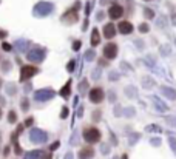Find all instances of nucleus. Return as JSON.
Wrapping results in <instances>:
<instances>
[{
    "instance_id": "nucleus-49",
    "label": "nucleus",
    "mask_w": 176,
    "mask_h": 159,
    "mask_svg": "<svg viewBox=\"0 0 176 159\" xmlns=\"http://www.w3.org/2000/svg\"><path fill=\"white\" fill-rule=\"evenodd\" d=\"M173 22H174V23H176V16H174V17H173Z\"/></svg>"
},
{
    "instance_id": "nucleus-15",
    "label": "nucleus",
    "mask_w": 176,
    "mask_h": 159,
    "mask_svg": "<svg viewBox=\"0 0 176 159\" xmlns=\"http://www.w3.org/2000/svg\"><path fill=\"white\" fill-rule=\"evenodd\" d=\"M104 37L105 39H113L114 36H116V25H113V23H107V25H104Z\"/></svg>"
},
{
    "instance_id": "nucleus-36",
    "label": "nucleus",
    "mask_w": 176,
    "mask_h": 159,
    "mask_svg": "<svg viewBox=\"0 0 176 159\" xmlns=\"http://www.w3.org/2000/svg\"><path fill=\"white\" fill-rule=\"evenodd\" d=\"M80 46H82V42H80V40H74L73 42V51H79Z\"/></svg>"
},
{
    "instance_id": "nucleus-17",
    "label": "nucleus",
    "mask_w": 176,
    "mask_h": 159,
    "mask_svg": "<svg viewBox=\"0 0 176 159\" xmlns=\"http://www.w3.org/2000/svg\"><path fill=\"white\" fill-rule=\"evenodd\" d=\"M90 43H91V46H93V48H94V46H98V45L101 43V33H99V30H98V28H93Z\"/></svg>"
},
{
    "instance_id": "nucleus-14",
    "label": "nucleus",
    "mask_w": 176,
    "mask_h": 159,
    "mask_svg": "<svg viewBox=\"0 0 176 159\" xmlns=\"http://www.w3.org/2000/svg\"><path fill=\"white\" fill-rule=\"evenodd\" d=\"M117 31L120 34H131L133 33V25L128 20H122V22H119V25H117Z\"/></svg>"
},
{
    "instance_id": "nucleus-42",
    "label": "nucleus",
    "mask_w": 176,
    "mask_h": 159,
    "mask_svg": "<svg viewBox=\"0 0 176 159\" xmlns=\"http://www.w3.org/2000/svg\"><path fill=\"white\" fill-rule=\"evenodd\" d=\"M63 159H74V154H73V151H68V153H65Z\"/></svg>"
},
{
    "instance_id": "nucleus-21",
    "label": "nucleus",
    "mask_w": 176,
    "mask_h": 159,
    "mask_svg": "<svg viewBox=\"0 0 176 159\" xmlns=\"http://www.w3.org/2000/svg\"><path fill=\"white\" fill-rule=\"evenodd\" d=\"M31 43L28 42V40H17L16 43H14V46L20 51V52H23V51H26L28 52V46H30Z\"/></svg>"
},
{
    "instance_id": "nucleus-30",
    "label": "nucleus",
    "mask_w": 176,
    "mask_h": 159,
    "mask_svg": "<svg viewBox=\"0 0 176 159\" xmlns=\"http://www.w3.org/2000/svg\"><path fill=\"white\" fill-rule=\"evenodd\" d=\"M25 130H26V127L23 125V122H17V124H16V130H14V131H16L19 136L23 135V131H25Z\"/></svg>"
},
{
    "instance_id": "nucleus-47",
    "label": "nucleus",
    "mask_w": 176,
    "mask_h": 159,
    "mask_svg": "<svg viewBox=\"0 0 176 159\" xmlns=\"http://www.w3.org/2000/svg\"><path fill=\"white\" fill-rule=\"evenodd\" d=\"M98 19H99V20H102V19H104V12H99V16H98Z\"/></svg>"
},
{
    "instance_id": "nucleus-24",
    "label": "nucleus",
    "mask_w": 176,
    "mask_h": 159,
    "mask_svg": "<svg viewBox=\"0 0 176 159\" xmlns=\"http://www.w3.org/2000/svg\"><path fill=\"white\" fill-rule=\"evenodd\" d=\"M162 94L164 96H167L168 99H176V91L174 90H171V88H168V87H162Z\"/></svg>"
},
{
    "instance_id": "nucleus-3",
    "label": "nucleus",
    "mask_w": 176,
    "mask_h": 159,
    "mask_svg": "<svg viewBox=\"0 0 176 159\" xmlns=\"http://www.w3.org/2000/svg\"><path fill=\"white\" fill-rule=\"evenodd\" d=\"M39 67L34 63H26V65H22L20 67V73H19V82L20 84H25V82H28L31 81V79L39 74Z\"/></svg>"
},
{
    "instance_id": "nucleus-8",
    "label": "nucleus",
    "mask_w": 176,
    "mask_h": 159,
    "mask_svg": "<svg viewBox=\"0 0 176 159\" xmlns=\"http://www.w3.org/2000/svg\"><path fill=\"white\" fill-rule=\"evenodd\" d=\"M94 156H96V150L93 148V145H88V144L82 145L76 154L77 159H94Z\"/></svg>"
},
{
    "instance_id": "nucleus-20",
    "label": "nucleus",
    "mask_w": 176,
    "mask_h": 159,
    "mask_svg": "<svg viewBox=\"0 0 176 159\" xmlns=\"http://www.w3.org/2000/svg\"><path fill=\"white\" fill-rule=\"evenodd\" d=\"M5 91H6V94L8 96H11V97H14L16 94H17V91H19V88H17V85L16 84H6L5 85Z\"/></svg>"
},
{
    "instance_id": "nucleus-9",
    "label": "nucleus",
    "mask_w": 176,
    "mask_h": 159,
    "mask_svg": "<svg viewBox=\"0 0 176 159\" xmlns=\"http://www.w3.org/2000/svg\"><path fill=\"white\" fill-rule=\"evenodd\" d=\"M117 51H119V48H117V45L114 42H108L102 49V54H104V57L107 60H113L117 56Z\"/></svg>"
},
{
    "instance_id": "nucleus-50",
    "label": "nucleus",
    "mask_w": 176,
    "mask_h": 159,
    "mask_svg": "<svg viewBox=\"0 0 176 159\" xmlns=\"http://www.w3.org/2000/svg\"><path fill=\"white\" fill-rule=\"evenodd\" d=\"M12 159H20V157H12Z\"/></svg>"
},
{
    "instance_id": "nucleus-6",
    "label": "nucleus",
    "mask_w": 176,
    "mask_h": 159,
    "mask_svg": "<svg viewBox=\"0 0 176 159\" xmlns=\"http://www.w3.org/2000/svg\"><path fill=\"white\" fill-rule=\"evenodd\" d=\"M105 99V91L102 87H93L90 88L88 91V100L94 105H98V103H102Z\"/></svg>"
},
{
    "instance_id": "nucleus-16",
    "label": "nucleus",
    "mask_w": 176,
    "mask_h": 159,
    "mask_svg": "<svg viewBox=\"0 0 176 159\" xmlns=\"http://www.w3.org/2000/svg\"><path fill=\"white\" fill-rule=\"evenodd\" d=\"M6 122H8L9 125H16V124L19 122V113H17L14 108L8 110V113H6Z\"/></svg>"
},
{
    "instance_id": "nucleus-34",
    "label": "nucleus",
    "mask_w": 176,
    "mask_h": 159,
    "mask_svg": "<svg viewBox=\"0 0 176 159\" xmlns=\"http://www.w3.org/2000/svg\"><path fill=\"white\" fill-rule=\"evenodd\" d=\"M74 70H76V60L71 59V60H68V63H66V71H68V73H73Z\"/></svg>"
},
{
    "instance_id": "nucleus-48",
    "label": "nucleus",
    "mask_w": 176,
    "mask_h": 159,
    "mask_svg": "<svg viewBox=\"0 0 176 159\" xmlns=\"http://www.w3.org/2000/svg\"><path fill=\"white\" fill-rule=\"evenodd\" d=\"M120 159H128V154H127V153H124L122 156H120Z\"/></svg>"
},
{
    "instance_id": "nucleus-26",
    "label": "nucleus",
    "mask_w": 176,
    "mask_h": 159,
    "mask_svg": "<svg viewBox=\"0 0 176 159\" xmlns=\"http://www.w3.org/2000/svg\"><path fill=\"white\" fill-rule=\"evenodd\" d=\"M60 145H62V144H60V141H59V139H56V141H53V142L48 145V148H46V150H48L50 153H54V151H57V150L60 148Z\"/></svg>"
},
{
    "instance_id": "nucleus-13",
    "label": "nucleus",
    "mask_w": 176,
    "mask_h": 159,
    "mask_svg": "<svg viewBox=\"0 0 176 159\" xmlns=\"http://www.w3.org/2000/svg\"><path fill=\"white\" fill-rule=\"evenodd\" d=\"M71 91H73V81L71 79H68V81L65 82V85L59 90V96L62 97V99H70V96H71Z\"/></svg>"
},
{
    "instance_id": "nucleus-7",
    "label": "nucleus",
    "mask_w": 176,
    "mask_h": 159,
    "mask_svg": "<svg viewBox=\"0 0 176 159\" xmlns=\"http://www.w3.org/2000/svg\"><path fill=\"white\" fill-rule=\"evenodd\" d=\"M77 9H79V3H76L74 8H70L68 11H65V12H63V16L60 17L62 22L68 23V25L76 23V22L79 20V11H77Z\"/></svg>"
},
{
    "instance_id": "nucleus-28",
    "label": "nucleus",
    "mask_w": 176,
    "mask_h": 159,
    "mask_svg": "<svg viewBox=\"0 0 176 159\" xmlns=\"http://www.w3.org/2000/svg\"><path fill=\"white\" fill-rule=\"evenodd\" d=\"M102 119V111L101 110H94L93 113H91V121L93 122H99Z\"/></svg>"
},
{
    "instance_id": "nucleus-22",
    "label": "nucleus",
    "mask_w": 176,
    "mask_h": 159,
    "mask_svg": "<svg viewBox=\"0 0 176 159\" xmlns=\"http://www.w3.org/2000/svg\"><path fill=\"white\" fill-rule=\"evenodd\" d=\"M11 153H12V145L11 144H5L3 147H2V159H9V156H11Z\"/></svg>"
},
{
    "instance_id": "nucleus-2",
    "label": "nucleus",
    "mask_w": 176,
    "mask_h": 159,
    "mask_svg": "<svg viewBox=\"0 0 176 159\" xmlns=\"http://www.w3.org/2000/svg\"><path fill=\"white\" fill-rule=\"evenodd\" d=\"M28 138H30V142L34 144V145H43V144H46L50 141V133L45 131V130H42V128L33 127L30 130Z\"/></svg>"
},
{
    "instance_id": "nucleus-5",
    "label": "nucleus",
    "mask_w": 176,
    "mask_h": 159,
    "mask_svg": "<svg viewBox=\"0 0 176 159\" xmlns=\"http://www.w3.org/2000/svg\"><path fill=\"white\" fill-rule=\"evenodd\" d=\"M56 97V91L53 88H40L33 93V99L36 102H48Z\"/></svg>"
},
{
    "instance_id": "nucleus-31",
    "label": "nucleus",
    "mask_w": 176,
    "mask_h": 159,
    "mask_svg": "<svg viewBox=\"0 0 176 159\" xmlns=\"http://www.w3.org/2000/svg\"><path fill=\"white\" fill-rule=\"evenodd\" d=\"M2 49H3L5 52H11L12 49H14V45H11L9 42L3 40V42H2Z\"/></svg>"
},
{
    "instance_id": "nucleus-18",
    "label": "nucleus",
    "mask_w": 176,
    "mask_h": 159,
    "mask_svg": "<svg viewBox=\"0 0 176 159\" xmlns=\"http://www.w3.org/2000/svg\"><path fill=\"white\" fill-rule=\"evenodd\" d=\"M19 107H20V110H22L23 113H28L30 108H31V100L26 97V96H23V97L20 99V102H19Z\"/></svg>"
},
{
    "instance_id": "nucleus-27",
    "label": "nucleus",
    "mask_w": 176,
    "mask_h": 159,
    "mask_svg": "<svg viewBox=\"0 0 176 159\" xmlns=\"http://www.w3.org/2000/svg\"><path fill=\"white\" fill-rule=\"evenodd\" d=\"M77 88H79V93H82V94H84L85 91H90V90H88V88H90V84H88V81H87V79H82Z\"/></svg>"
},
{
    "instance_id": "nucleus-37",
    "label": "nucleus",
    "mask_w": 176,
    "mask_h": 159,
    "mask_svg": "<svg viewBox=\"0 0 176 159\" xmlns=\"http://www.w3.org/2000/svg\"><path fill=\"white\" fill-rule=\"evenodd\" d=\"M144 12H145V17H147V19H153V16H155V12H153L152 9H148V8H145Z\"/></svg>"
},
{
    "instance_id": "nucleus-45",
    "label": "nucleus",
    "mask_w": 176,
    "mask_h": 159,
    "mask_svg": "<svg viewBox=\"0 0 176 159\" xmlns=\"http://www.w3.org/2000/svg\"><path fill=\"white\" fill-rule=\"evenodd\" d=\"M2 117H3V108L0 107V121H2Z\"/></svg>"
},
{
    "instance_id": "nucleus-51",
    "label": "nucleus",
    "mask_w": 176,
    "mask_h": 159,
    "mask_svg": "<svg viewBox=\"0 0 176 159\" xmlns=\"http://www.w3.org/2000/svg\"><path fill=\"white\" fill-rule=\"evenodd\" d=\"M145 2H150V0H145Z\"/></svg>"
},
{
    "instance_id": "nucleus-29",
    "label": "nucleus",
    "mask_w": 176,
    "mask_h": 159,
    "mask_svg": "<svg viewBox=\"0 0 176 159\" xmlns=\"http://www.w3.org/2000/svg\"><path fill=\"white\" fill-rule=\"evenodd\" d=\"M85 60L87 62H91V60H94L96 59V52H94V49H88V51H85Z\"/></svg>"
},
{
    "instance_id": "nucleus-35",
    "label": "nucleus",
    "mask_w": 176,
    "mask_h": 159,
    "mask_svg": "<svg viewBox=\"0 0 176 159\" xmlns=\"http://www.w3.org/2000/svg\"><path fill=\"white\" fill-rule=\"evenodd\" d=\"M101 151H102V154H108V153H110V145H108V144H102L101 145Z\"/></svg>"
},
{
    "instance_id": "nucleus-32",
    "label": "nucleus",
    "mask_w": 176,
    "mask_h": 159,
    "mask_svg": "<svg viewBox=\"0 0 176 159\" xmlns=\"http://www.w3.org/2000/svg\"><path fill=\"white\" fill-rule=\"evenodd\" d=\"M19 138H20V136L16 133V131H11V135H9V144H11V145L17 144V142H19Z\"/></svg>"
},
{
    "instance_id": "nucleus-23",
    "label": "nucleus",
    "mask_w": 176,
    "mask_h": 159,
    "mask_svg": "<svg viewBox=\"0 0 176 159\" xmlns=\"http://www.w3.org/2000/svg\"><path fill=\"white\" fill-rule=\"evenodd\" d=\"M23 147L20 145V142H17V144H14L12 145V154H14L16 157H20V156H23Z\"/></svg>"
},
{
    "instance_id": "nucleus-12",
    "label": "nucleus",
    "mask_w": 176,
    "mask_h": 159,
    "mask_svg": "<svg viewBox=\"0 0 176 159\" xmlns=\"http://www.w3.org/2000/svg\"><path fill=\"white\" fill-rule=\"evenodd\" d=\"M124 16V8L120 5H111L110 9H108V17L111 20H117Z\"/></svg>"
},
{
    "instance_id": "nucleus-38",
    "label": "nucleus",
    "mask_w": 176,
    "mask_h": 159,
    "mask_svg": "<svg viewBox=\"0 0 176 159\" xmlns=\"http://www.w3.org/2000/svg\"><path fill=\"white\" fill-rule=\"evenodd\" d=\"M139 31L141 33H148V25L147 23H141L139 25Z\"/></svg>"
},
{
    "instance_id": "nucleus-52",
    "label": "nucleus",
    "mask_w": 176,
    "mask_h": 159,
    "mask_svg": "<svg viewBox=\"0 0 176 159\" xmlns=\"http://www.w3.org/2000/svg\"><path fill=\"white\" fill-rule=\"evenodd\" d=\"M0 62H2V57H0Z\"/></svg>"
},
{
    "instance_id": "nucleus-46",
    "label": "nucleus",
    "mask_w": 176,
    "mask_h": 159,
    "mask_svg": "<svg viewBox=\"0 0 176 159\" xmlns=\"http://www.w3.org/2000/svg\"><path fill=\"white\" fill-rule=\"evenodd\" d=\"M2 147H3L2 145V135H0V154H2Z\"/></svg>"
},
{
    "instance_id": "nucleus-4",
    "label": "nucleus",
    "mask_w": 176,
    "mask_h": 159,
    "mask_svg": "<svg viewBox=\"0 0 176 159\" xmlns=\"http://www.w3.org/2000/svg\"><path fill=\"white\" fill-rule=\"evenodd\" d=\"M45 57H46V49L43 46H34L26 52V60L30 63H34V65L42 63L45 60Z\"/></svg>"
},
{
    "instance_id": "nucleus-33",
    "label": "nucleus",
    "mask_w": 176,
    "mask_h": 159,
    "mask_svg": "<svg viewBox=\"0 0 176 159\" xmlns=\"http://www.w3.org/2000/svg\"><path fill=\"white\" fill-rule=\"evenodd\" d=\"M60 119H66V117H68L70 116V108L68 107H66V105H63V107H62V110H60Z\"/></svg>"
},
{
    "instance_id": "nucleus-11",
    "label": "nucleus",
    "mask_w": 176,
    "mask_h": 159,
    "mask_svg": "<svg viewBox=\"0 0 176 159\" xmlns=\"http://www.w3.org/2000/svg\"><path fill=\"white\" fill-rule=\"evenodd\" d=\"M48 150L45 148H33L23 153V159H43V156L46 154Z\"/></svg>"
},
{
    "instance_id": "nucleus-19",
    "label": "nucleus",
    "mask_w": 176,
    "mask_h": 159,
    "mask_svg": "<svg viewBox=\"0 0 176 159\" xmlns=\"http://www.w3.org/2000/svg\"><path fill=\"white\" fill-rule=\"evenodd\" d=\"M11 70H12V62H11V60H8V59H3L2 62H0V71H2L3 74L9 73Z\"/></svg>"
},
{
    "instance_id": "nucleus-39",
    "label": "nucleus",
    "mask_w": 176,
    "mask_h": 159,
    "mask_svg": "<svg viewBox=\"0 0 176 159\" xmlns=\"http://www.w3.org/2000/svg\"><path fill=\"white\" fill-rule=\"evenodd\" d=\"M98 62H99V67H107V65H108V60H107L105 57H102V59H99Z\"/></svg>"
},
{
    "instance_id": "nucleus-10",
    "label": "nucleus",
    "mask_w": 176,
    "mask_h": 159,
    "mask_svg": "<svg viewBox=\"0 0 176 159\" xmlns=\"http://www.w3.org/2000/svg\"><path fill=\"white\" fill-rule=\"evenodd\" d=\"M53 5L51 3H48V2H40V3H37L36 6H34V12L37 16H48L50 12L53 11Z\"/></svg>"
},
{
    "instance_id": "nucleus-25",
    "label": "nucleus",
    "mask_w": 176,
    "mask_h": 159,
    "mask_svg": "<svg viewBox=\"0 0 176 159\" xmlns=\"http://www.w3.org/2000/svg\"><path fill=\"white\" fill-rule=\"evenodd\" d=\"M23 125L26 127V128H33L34 125H36V117L34 116H26L25 119H23Z\"/></svg>"
},
{
    "instance_id": "nucleus-41",
    "label": "nucleus",
    "mask_w": 176,
    "mask_h": 159,
    "mask_svg": "<svg viewBox=\"0 0 176 159\" xmlns=\"http://www.w3.org/2000/svg\"><path fill=\"white\" fill-rule=\"evenodd\" d=\"M5 105H6V99H5V96H2V94H0V107H5Z\"/></svg>"
},
{
    "instance_id": "nucleus-1",
    "label": "nucleus",
    "mask_w": 176,
    "mask_h": 159,
    "mask_svg": "<svg viewBox=\"0 0 176 159\" xmlns=\"http://www.w3.org/2000/svg\"><path fill=\"white\" fill-rule=\"evenodd\" d=\"M82 139L88 144V145H94L99 144L102 141V131L96 127V125H85L82 128Z\"/></svg>"
},
{
    "instance_id": "nucleus-43",
    "label": "nucleus",
    "mask_w": 176,
    "mask_h": 159,
    "mask_svg": "<svg viewBox=\"0 0 176 159\" xmlns=\"http://www.w3.org/2000/svg\"><path fill=\"white\" fill-rule=\"evenodd\" d=\"M54 157V153H50V151H46V154L43 156V159H53Z\"/></svg>"
},
{
    "instance_id": "nucleus-44",
    "label": "nucleus",
    "mask_w": 176,
    "mask_h": 159,
    "mask_svg": "<svg viewBox=\"0 0 176 159\" xmlns=\"http://www.w3.org/2000/svg\"><path fill=\"white\" fill-rule=\"evenodd\" d=\"M3 87H5V82H3V79H2V77H0V90H2Z\"/></svg>"
},
{
    "instance_id": "nucleus-40",
    "label": "nucleus",
    "mask_w": 176,
    "mask_h": 159,
    "mask_svg": "<svg viewBox=\"0 0 176 159\" xmlns=\"http://www.w3.org/2000/svg\"><path fill=\"white\" fill-rule=\"evenodd\" d=\"M6 37H8V31H5V30H0V39L3 40V39H6Z\"/></svg>"
}]
</instances>
